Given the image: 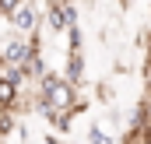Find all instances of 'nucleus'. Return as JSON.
Listing matches in <instances>:
<instances>
[{
  "label": "nucleus",
  "mask_w": 151,
  "mask_h": 144,
  "mask_svg": "<svg viewBox=\"0 0 151 144\" xmlns=\"http://www.w3.org/2000/svg\"><path fill=\"white\" fill-rule=\"evenodd\" d=\"M35 99L49 102L53 109H74L81 99H77V84L67 77V74H56V71H46L42 81L35 84Z\"/></svg>",
  "instance_id": "1"
},
{
  "label": "nucleus",
  "mask_w": 151,
  "mask_h": 144,
  "mask_svg": "<svg viewBox=\"0 0 151 144\" xmlns=\"http://www.w3.org/2000/svg\"><path fill=\"white\" fill-rule=\"evenodd\" d=\"M28 53H32V39H28V35H18V32H14V35L0 46V56H4L11 67H25Z\"/></svg>",
  "instance_id": "2"
},
{
  "label": "nucleus",
  "mask_w": 151,
  "mask_h": 144,
  "mask_svg": "<svg viewBox=\"0 0 151 144\" xmlns=\"http://www.w3.org/2000/svg\"><path fill=\"white\" fill-rule=\"evenodd\" d=\"M7 21H11V28H14L18 35H35V32H39V11L32 7V0H25Z\"/></svg>",
  "instance_id": "3"
},
{
  "label": "nucleus",
  "mask_w": 151,
  "mask_h": 144,
  "mask_svg": "<svg viewBox=\"0 0 151 144\" xmlns=\"http://www.w3.org/2000/svg\"><path fill=\"white\" fill-rule=\"evenodd\" d=\"M49 35H63L70 28V18H67V4L63 0H49L46 4V25H42Z\"/></svg>",
  "instance_id": "4"
},
{
  "label": "nucleus",
  "mask_w": 151,
  "mask_h": 144,
  "mask_svg": "<svg viewBox=\"0 0 151 144\" xmlns=\"http://www.w3.org/2000/svg\"><path fill=\"white\" fill-rule=\"evenodd\" d=\"M63 74L74 81L77 88L84 84V53L81 49H67V67H63Z\"/></svg>",
  "instance_id": "5"
},
{
  "label": "nucleus",
  "mask_w": 151,
  "mask_h": 144,
  "mask_svg": "<svg viewBox=\"0 0 151 144\" xmlns=\"http://www.w3.org/2000/svg\"><path fill=\"white\" fill-rule=\"evenodd\" d=\"M18 102H21V88L14 81L0 77V109H18Z\"/></svg>",
  "instance_id": "6"
},
{
  "label": "nucleus",
  "mask_w": 151,
  "mask_h": 144,
  "mask_svg": "<svg viewBox=\"0 0 151 144\" xmlns=\"http://www.w3.org/2000/svg\"><path fill=\"white\" fill-rule=\"evenodd\" d=\"M21 123L14 116V109H0V141H11V134H18Z\"/></svg>",
  "instance_id": "7"
},
{
  "label": "nucleus",
  "mask_w": 151,
  "mask_h": 144,
  "mask_svg": "<svg viewBox=\"0 0 151 144\" xmlns=\"http://www.w3.org/2000/svg\"><path fill=\"white\" fill-rule=\"evenodd\" d=\"M88 141L91 144H113V134H106L99 123H91V127H88Z\"/></svg>",
  "instance_id": "8"
},
{
  "label": "nucleus",
  "mask_w": 151,
  "mask_h": 144,
  "mask_svg": "<svg viewBox=\"0 0 151 144\" xmlns=\"http://www.w3.org/2000/svg\"><path fill=\"white\" fill-rule=\"evenodd\" d=\"M67 42H70V49H81V46H84V35H81V25H70V28H67Z\"/></svg>",
  "instance_id": "9"
},
{
  "label": "nucleus",
  "mask_w": 151,
  "mask_h": 144,
  "mask_svg": "<svg viewBox=\"0 0 151 144\" xmlns=\"http://www.w3.org/2000/svg\"><path fill=\"white\" fill-rule=\"evenodd\" d=\"M21 4H25V0H0V18H11Z\"/></svg>",
  "instance_id": "10"
},
{
  "label": "nucleus",
  "mask_w": 151,
  "mask_h": 144,
  "mask_svg": "<svg viewBox=\"0 0 151 144\" xmlns=\"http://www.w3.org/2000/svg\"><path fill=\"white\" fill-rule=\"evenodd\" d=\"M144 84H148V91H144V95H151V60L144 63Z\"/></svg>",
  "instance_id": "11"
},
{
  "label": "nucleus",
  "mask_w": 151,
  "mask_h": 144,
  "mask_svg": "<svg viewBox=\"0 0 151 144\" xmlns=\"http://www.w3.org/2000/svg\"><path fill=\"white\" fill-rule=\"evenodd\" d=\"M141 109H144V112L151 116V95H144V99H141Z\"/></svg>",
  "instance_id": "12"
},
{
  "label": "nucleus",
  "mask_w": 151,
  "mask_h": 144,
  "mask_svg": "<svg viewBox=\"0 0 151 144\" xmlns=\"http://www.w3.org/2000/svg\"><path fill=\"white\" fill-rule=\"evenodd\" d=\"M144 56H148V60H151V32H148V35H144Z\"/></svg>",
  "instance_id": "13"
},
{
  "label": "nucleus",
  "mask_w": 151,
  "mask_h": 144,
  "mask_svg": "<svg viewBox=\"0 0 151 144\" xmlns=\"http://www.w3.org/2000/svg\"><path fill=\"white\" fill-rule=\"evenodd\" d=\"M42 141H46V144H63V141H60V137H56V134H46Z\"/></svg>",
  "instance_id": "14"
},
{
  "label": "nucleus",
  "mask_w": 151,
  "mask_h": 144,
  "mask_svg": "<svg viewBox=\"0 0 151 144\" xmlns=\"http://www.w3.org/2000/svg\"><path fill=\"white\" fill-rule=\"evenodd\" d=\"M130 4H134V0H119V7H130Z\"/></svg>",
  "instance_id": "15"
},
{
  "label": "nucleus",
  "mask_w": 151,
  "mask_h": 144,
  "mask_svg": "<svg viewBox=\"0 0 151 144\" xmlns=\"http://www.w3.org/2000/svg\"><path fill=\"white\" fill-rule=\"evenodd\" d=\"M0 144H14V141H0Z\"/></svg>",
  "instance_id": "16"
},
{
  "label": "nucleus",
  "mask_w": 151,
  "mask_h": 144,
  "mask_svg": "<svg viewBox=\"0 0 151 144\" xmlns=\"http://www.w3.org/2000/svg\"><path fill=\"white\" fill-rule=\"evenodd\" d=\"M144 144H151V137H148V141H144Z\"/></svg>",
  "instance_id": "17"
}]
</instances>
